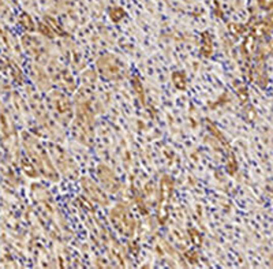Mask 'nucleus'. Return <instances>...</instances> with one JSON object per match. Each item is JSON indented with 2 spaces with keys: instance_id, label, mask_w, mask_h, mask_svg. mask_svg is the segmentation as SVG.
Returning a JSON list of instances; mask_svg holds the SVG:
<instances>
[{
  "instance_id": "obj_1",
  "label": "nucleus",
  "mask_w": 273,
  "mask_h": 269,
  "mask_svg": "<svg viewBox=\"0 0 273 269\" xmlns=\"http://www.w3.org/2000/svg\"><path fill=\"white\" fill-rule=\"evenodd\" d=\"M270 22H272V25H273V17H272V19H270Z\"/></svg>"
}]
</instances>
